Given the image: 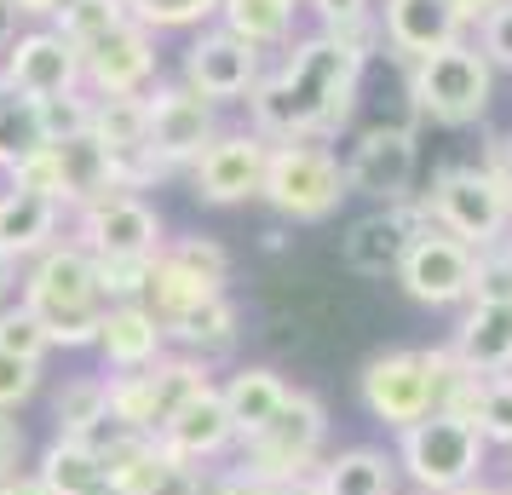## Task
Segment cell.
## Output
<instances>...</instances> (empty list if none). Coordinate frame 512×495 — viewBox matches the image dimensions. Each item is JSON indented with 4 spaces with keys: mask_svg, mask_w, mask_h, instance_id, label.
I'll return each mask as SVG.
<instances>
[{
    "mask_svg": "<svg viewBox=\"0 0 512 495\" xmlns=\"http://www.w3.org/2000/svg\"><path fill=\"white\" fill-rule=\"evenodd\" d=\"M420 208H426V219H432L438 231L466 242L472 254L501 248V242H507V225H512L507 196L495 190V179H489L484 167H472V162L443 167L438 179H432V190L420 196Z\"/></svg>",
    "mask_w": 512,
    "mask_h": 495,
    "instance_id": "5",
    "label": "cell"
},
{
    "mask_svg": "<svg viewBox=\"0 0 512 495\" xmlns=\"http://www.w3.org/2000/svg\"><path fill=\"white\" fill-rule=\"evenodd\" d=\"M12 6H18V18H24V24H52L70 0H12Z\"/></svg>",
    "mask_w": 512,
    "mask_h": 495,
    "instance_id": "47",
    "label": "cell"
},
{
    "mask_svg": "<svg viewBox=\"0 0 512 495\" xmlns=\"http://www.w3.org/2000/svg\"><path fill=\"white\" fill-rule=\"evenodd\" d=\"M288 392H294V386H288L277 369H236V375L219 386V398H225V409H231L236 438H254V432H265V426L282 415Z\"/></svg>",
    "mask_w": 512,
    "mask_h": 495,
    "instance_id": "25",
    "label": "cell"
},
{
    "mask_svg": "<svg viewBox=\"0 0 512 495\" xmlns=\"http://www.w3.org/2000/svg\"><path fill=\"white\" fill-rule=\"evenodd\" d=\"M466 41V24L449 0H380V47L409 70L432 52Z\"/></svg>",
    "mask_w": 512,
    "mask_h": 495,
    "instance_id": "18",
    "label": "cell"
},
{
    "mask_svg": "<svg viewBox=\"0 0 512 495\" xmlns=\"http://www.w3.org/2000/svg\"><path fill=\"white\" fill-rule=\"evenodd\" d=\"M0 352L29 357V363H41V357L52 352V334L41 329V317H35V311H29L24 300L0 311Z\"/></svg>",
    "mask_w": 512,
    "mask_h": 495,
    "instance_id": "34",
    "label": "cell"
},
{
    "mask_svg": "<svg viewBox=\"0 0 512 495\" xmlns=\"http://www.w3.org/2000/svg\"><path fill=\"white\" fill-rule=\"evenodd\" d=\"M259 52L248 41H236L231 29L202 24L185 47V87L202 93L208 104H231V98H248L259 81Z\"/></svg>",
    "mask_w": 512,
    "mask_h": 495,
    "instance_id": "16",
    "label": "cell"
},
{
    "mask_svg": "<svg viewBox=\"0 0 512 495\" xmlns=\"http://www.w3.org/2000/svg\"><path fill=\"white\" fill-rule=\"evenodd\" d=\"M41 127H47V144H64V139H75V133H87V127H93V93L81 87V93L47 98V104H41Z\"/></svg>",
    "mask_w": 512,
    "mask_h": 495,
    "instance_id": "38",
    "label": "cell"
},
{
    "mask_svg": "<svg viewBox=\"0 0 512 495\" xmlns=\"http://www.w3.org/2000/svg\"><path fill=\"white\" fill-rule=\"evenodd\" d=\"M24 306L41 317V329L52 334V346H93L98 323H104V288H98V265L81 242H52L47 254H35L24 283Z\"/></svg>",
    "mask_w": 512,
    "mask_h": 495,
    "instance_id": "2",
    "label": "cell"
},
{
    "mask_svg": "<svg viewBox=\"0 0 512 495\" xmlns=\"http://www.w3.org/2000/svg\"><path fill=\"white\" fill-rule=\"evenodd\" d=\"M415 167H420L415 127H403V121H380V127H369L363 139L351 144L346 185H351V196H374V202L392 208V202H409Z\"/></svg>",
    "mask_w": 512,
    "mask_h": 495,
    "instance_id": "15",
    "label": "cell"
},
{
    "mask_svg": "<svg viewBox=\"0 0 512 495\" xmlns=\"http://www.w3.org/2000/svg\"><path fill=\"white\" fill-rule=\"evenodd\" d=\"M294 12L300 0H219V29H231L236 41H248L254 52L288 47L294 41Z\"/></svg>",
    "mask_w": 512,
    "mask_h": 495,
    "instance_id": "26",
    "label": "cell"
},
{
    "mask_svg": "<svg viewBox=\"0 0 512 495\" xmlns=\"http://www.w3.org/2000/svg\"><path fill=\"white\" fill-rule=\"evenodd\" d=\"M0 495H47V484H41V478H6Z\"/></svg>",
    "mask_w": 512,
    "mask_h": 495,
    "instance_id": "52",
    "label": "cell"
},
{
    "mask_svg": "<svg viewBox=\"0 0 512 495\" xmlns=\"http://www.w3.org/2000/svg\"><path fill=\"white\" fill-rule=\"evenodd\" d=\"M167 334H173L190 357H202V363H208L213 352H231V346H236V306L219 294V300H208V306L185 311L179 323H167Z\"/></svg>",
    "mask_w": 512,
    "mask_h": 495,
    "instance_id": "30",
    "label": "cell"
},
{
    "mask_svg": "<svg viewBox=\"0 0 512 495\" xmlns=\"http://www.w3.org/2000/svg\"><path fill=\"white\" fill-rule=\"evenodd\" d=\"M259 196H265L282 219H294V225H323V219H334L340 202L351 196L346 162H340L328 144H311V139L271 144Z\"/></svg>",
    "mask_w": 512,
    "mask_h": 495,
    "instance_id": "3",
    "label": "cell"
},
{
    "mask_svg": "<svg viewBox=\"0 0 512 495\" xmlns=\"http://www.w3.org/2000/svg\"><path fill=\"white\" fill-rule=\"evenodd\" d=\"M18 455H24V432L0 415V484H6V478H18Z\"/></svg>",
    "mask_w": 512,
    "mask_h": 495,
    "instance_id": "45",
    "label": "cell"
},
{
    "mask_svg": "<svg viewBox=\"0 0 512 495\" xmlns=\"http://www.w3.org/2000/svg\"><path fill=\"white\" fill-rule=\"evenodd\" d=\"M162 81V52L156 35L144 24H116L110 35H98L93 47H81V87L93 98H133L150 93Z\"/></svg>",
    "mask_w": 512,
    "mask_h": 495,
    "instance_id": "12",
    "label": "cell"
},
{
    "mask_svg": "<svg viewBox=\"0 0 512 495\" xmlns=\"http://www.w3.org/2000/svg\"><path fill=\"white\" fill-rule=\"evenodd\" d=\"M478 52L489 58V70H512V0L478 24Z\"/></svg>",
    "mask_w": 512,
    "mask_h": 495,
    "instance_id": "41",
    "label": "cell"
},
{
    "mask_svg": "<svg viewBox=\"0 0 512 495\" xmlns=\"http://www.w3.org/2000/svg\"><path fill=\"white\" fill-rule=\"evenodd\" d=\"M0 87L18 98H35V104L81 93V52L52 24H35L0 52Z\"/></svg>",
    "mask_w": 512,
    "mask_h": 495,
    "instance_id": "13",
    "label": "cell"
},
{
    "mask_svg": "<svg viewBox=\"0 0 512 495\" xmlns=\"http://www.w3.org/2000/svg\"><path fill=\"white\" fill-rule=\"evenodd\" d=\"M35 386H41V363L0 352V415H6V409H18V403H29V398H35Z\"/></svg>",
    "mask_w": 512,
    "mask_h": 495,
    "instance_id": "40",
    "label": "cell"
},
{
    "mask_svg": "<svg viewBox=\"0 0 512 495\" xmlns=\"http://www.w3.org/2000/svg\"><path fill=\"white\" fill-rule=\"evenodd\" d=\"M127 18H133V12H127V0H70V6L52 18V29L81 52V47H93L98 35H110L116 24H127Z\"/></svg>",
    "mask_w": 512,
    "mask_h": 495,
    "instance_id": "32",
    "label": "cell"
},
{
    "mask_svg": "<svg viewBox=\"0 0 512 495\" xmlns=\"http://www.w3.org/2000/svg\"><path fill=\"white\" fill-rule=\"evenodd\" d=\"M507 495H512V490H507Z\"/></svg>",
    "mask_w": 512,
    "mask_h": 495,
    "instance_id": "56",
    "label": "cell"
},
{
    "mask_svg": "<svg viewBox=\"0 0 512 495\" xmlns=\"http://www.w3.org/2000/svg\"><path fill=\"white\" fill-rule=\"evenodd\" d=\"M156 444L167 449V455H179V461H208V455H219V449L236 444V426H231V409H225V398H219V386H196L173 415H167V426L156 432Z\"/></svg>",
    "mask_w": 512,
    "mask_h": 495,
    "instance_id": "20",
    "label": "cell"
},
{
    "mask_svg": "<svg viewBox=\"0 0 512 495\" xmlns=\"http://www.w3.org/2000/svg\"><path fill=\"white\" fill-rule=\"evenodd\" d=\"M317 12V24L328 35H363V29H380V0H300Z\"/></svg>",
    "mask_w": 512,
    "mask_h": 495,
    "instance_id": "39",
    "label": "cell"
},
{
    "mask_svg": "<svg viewBox=\"0 0 512 495\" xmlns=\"http://www.w3.org/2000/svg\"><path fill=\"white\" fill-rule=\"evenodd\" d=\"M380 47V29L363 35H300L288 41L271 75H259L254 93H248V116L254 133L271 144H294V139H328L340 133L357 110V87H363V64Z\"/></svg>",
    "mask_w": 512,
    "mask_h": 495,
    "instance_id": "1",
    "label": "cell"
},
{
    "mask_svg": "<svg viewBox=\"0 0 512 495\" xmlns=\"http://www.w3.org/2000/svg\"><path fill=\"white\" fill-rule=\"evenodd\" d=\"M24 18H18V6H12V0H0V52L12 47V41H18V35H24Z\"/></svg>",
    "mask_w": 512,
    "mask_h": 495,
    "instance_id": "50",
    "label": "cell"
},
{
    "mask_svg": "<svg viewBox=\"0 0 512 495\" xmlns=\"http://www.w3.org/2000/svg\"><path fill=\"white\" fill-rule=\"evenodd\" d=\"M52 162H58V202L64 208H87L110 190H127L121 185V162L93 139V133H75V139L52 144Z\"/></svg>",
    "mask_w": 512,
    "mask_h": 495,
    "instance_id": "22",
    "label": "cell"
},
{
    "mask_svg": "<svg viewBox=\"0 0 512 495\" xmlns=\"http://www.w3.org/2000/svg\"><path fill=\"white\" fill-rule=\"evenodd\" d=\"M41 484L47 495H98L104 484V455L87 438H52L41 455Z\"/></svg>",
    "mask_w": 512,
    "mask_h": 495,
    "instance_id": "27",
    "label": "cell"
},
{
    "mask_svg": "<svg viewBox=\"0 0 512 495\" xmlns=\"http://www.w3.org/2000/svg\"><path fill=\"white\" fill-rule=\"evenodd\" d=\"M478 438L484 444H512V375H489L484 380V398H478Z\"/></svg>",
    "mask_w": 512,
    "mask_h": 495,
    "instance_id": "35",
    "label": "cell"
},
{
    "mask_svg": "<svg viewBox=\"0 0 512 495\" xmlns=\"http://www.w3.org/2000/svg\"><path fill=\"white\" fill-rule=\"evenodd\" d=\"M98 352L116 375H139L150 363H162V346H167V323L144 300H127V306H110L104 323H98Z\"/></svg>",
    "mask_w": 512,
    "mask_h": 495,
    "instance_id": "21",
    "label": "cell"
},
{
    "mask_svg": "<svg viewBox=\"0 0 512 495\" xmlns=\"http://www.w3.org/2000/svg\"><path fill=\"white\" fill-rule=\"evenodd\" d=\"M277 495H328V490H323V478H317V472H300V478H282Z\"/></svg>",
    "mask_w": 512,
    "mask_h": 495,
    "instance_id": "49",
    "label": "cell"
},
{
    "mask_svg": "<svg viewBox=\"0 0 512 495\" xmlns=\"http://www.w3.org/2000/svg\"><path fill=\"white\" fill-rule=\"evenodd\" d=\"M484 173L495 179V190L507 196V208H512V139H495V144H489V156H484Z\"/></svg>",
    "mask_w": 512,
    "mask_h": 495,
    "instance_id": "44",
    "label": "cell"
},
{
    "mask_svg": "<svg viewBox=\"0 0 512 495\" xmlns=\"http://www.w3.org/2000/svg\"><path fill=\"white\" fill-rule=\"evenodd\" d=\"M144 495H202V478H196V467H190V461L167 455L162 472H156V484H150Z\"/></svg>",
    "mask_w": 512,
    "mask_h": 495,
    "instance_id": "43",
    "label": "cell"
},
{
    "mask_svg": "<svg viewBox=\"0 0 512 495\" xmlns=\"http://www.w3.org/2000/svg\"><path fill=\"white\" fill-rule=\"evenodd\" d=\"M265 162H271V139H259V133H219V139L190 162V185H196V196L213 202V208H236V202L259 196Z\"/></svg>",
    "mask_w": 512,
    "mask_h": 495,
    "instance_id": "17",
    "label": "cell"
},
{
    "mask_svg": "<svg viewBox=\"0 0 512 495\" xmlns=\"http://www.w3.org/2000/svg\"><path fill=\"white\" fill-rule=\"evenodd\" d=\"M438 369H443V352H415V346L380 352L363 369V403H369V415L386 421L392 432H409L415 421H426L438 409Z\"/></svg>",
    "mask_w": 512,
    "mask_h": 495,
    "instance_id": "7",
    "label": "cell"
},
{
    "mask_svg": "<svg viewBox=\"0 0 512 495\" xmlns=\"http://www.w3.org/2000/svg\"><path fill=\"white\" fill-rule=\"evenodd\" d=\"M213 495H277L271 478H254V472H231V478H219Z\"/></svg>",
    "mask_w": 512,
    "mask_h": 495,
    "instance_id": "46",
    "label": "cell"
},
{
    "mask_svg": "<svg viewBox=\"0 0 512 495\" xmlns=\"http://www.w3.org/2000/svg\"><path fill=\"white\" fill-rule=\"evenodd\" d=\"M110 421V380L81 375L58 392V438H93Z\"/></svg>",
    "mask_w": 512,
    "mask_h": 495,
    "instance_id": "31",
    "label": "cell"
},
{
    "mask_svg": "<svg viewBox=\"0 0 512 495\" xmlns=\"http://www.w3.org/2000/svg\"><path fill=\"white\" fill-rule=\"evenodd\" d=\"M47 150V127H41V104L35 98H18L0 87V173L24 167L29 156Z\"/></svg>",
    "mask_w": 512,
    "mask_h": 495,
    "instance_id": "29",
    "label": "cell"
},
{
    "mask_svg": "<svg viewBox=\"0 0 512 495\" xmlns=\"http://www.w3.org/2000/svg\"><path fill=\"white\" fill-rule=\"evenodd\" d=\"M449 6L461 12V24H484L489 12H495V6H507V0H449Z\"/></svg>",
    "mask_w": 512,
    "mask_h": 495,
    "instance_id": "48",
    "label": "cell"
},
{
    "mask_svg": "<svg viewBox=\"0 0 512 495\" xmlns=\"http://www.w3.org/2000/svg\"><path fill=\"white\" fill-rule=\"evenodd\" d=\"M127 12H133V24L162 35V29H202L219 12V0H127Z\"/></svg>",
    "mask_w": 512,
    "mask_h": 495,
    "instance_id": "33",
    "label": "cell"
},
{
    "mask_svg": "<svg viewBox=\"0 0 512 495\" xmlns=\"http://www.w3.org/2000/svg\"><path fill=\"white\" fill-rule=\"evenodd\" d=\"M323 490L328 495H392L397 472L380 449H340L334 461H323Z\"/></svg>",
    "mask_w": 512,
    "mask_h": 495,
    "instance_id": "28",
    "label": "cell"
},
{
    "mask_svg": "<svg viewBox=\"0 0 512 495\" xmlns=\"http://www.w3.org/2000/svg\"><path fill=\"white\" fill-rule=\"evenodd\" d=\"M501 260H507V271H512V236H507V242H501Z\"/></svg>",
    "mask_w": 512,
    "mask_h": 495,
    "instance_id": "54",
    "label": "cell"
},
{
    "mask_svg": "<svg viewBox=\"0 0 512 495\" xmlns=\"http://www.w3.org/2000/svg\"><path fill=\"white\" fill-rule=\"evenodd\" d=\"M449 495H507V490H489V484H478V478H472V484H461V490H449Z\"/></svg>",
    "mask_w": 512,
    "mask_h": 495,
    "instance_id": "53",
    "label": "cell"
},
{
    "mask_svg": "<svg viewBox=\"0 0 512 495\" xmlns=\"http://www.w3.org/2000/svg\"><path fill=\"white\" fill-rule=\"evenodd\" d=\"M466 369L478 375H507L512 369V300H472L455 329V346Z\"/></svg>",
    "mask_w": 512,
    "mask_h": 495,
    "instance_id": "23",
    "label": "cell"
},
{
    "mask_svg": "<svg viewBox=\"0 0 512 495\" xmlns=\"http://www.w3.org/2000/svg\"><path fill=\"white\" fill-rule=\"evenodd\" d=\"M323 438H328L323 403L311 398V392H288V403H282L277 421L265 426V432H254V438H242V444H248L242 472L271 478V484H282V478H300V472L317 467Z\"/></svg>",
    "mask_w": 512,
    "mask_h": 495,
    "instance_id": "9",
    "label": "cell"
},
{
    "mask_svg": "<svg viewBox=\"0 0 512 495\" xmlns=\"http://www.w3.org/2000/svg\"><path fill=\"white\" fill-rule=\"evenodd\" d=\"M196 386H208V363H196V357H162V363H150L139 375H116L110 380V421H116L121 432L156 438L167 426V415H173Z\"/></svg>",
    "mask_w": 512,
    "mask_h": 495,
    "instance_id": "8",
    "label": "cell"
},
{
    "mask_svg": "<svg viewBox=\"0 0 512 495\" xmlns=\"http://www.w3.org/2000/svg\"><path fill=\"white\" fill-rule=\"evenodd\" d=\"M144 110H150V162L173 173V167H190L213 139H219V116L202 93H190L185 81H156L144 93Z\"/></svg>",
    "mask_w": 512,
    "mask_h": 495,
    "instance_id": "11",
    "label": "cell"
},
{
    "mask_svg": "<svg viewBox=\"0 0 512 495\" xmlns=\"http://www.w3.org/2000/svg\"><path fill=\"white\" fill-rule=\"evenodd\" d=\"M397 461H403V472L426 495H449V490H461V484L478 478V467H484V438H478L472 421H455V415L432 409L426 421H415L403 432Z\"/></svg>",
    "mask_w": 512,
    "mask_h": 495,
    "instance_id": "6",
    "label": "cell"
},
{
    "mask_svg": "<svg viewBox=\"0 0 512 495\" xmlns=\"http://www.w3.org/2000/svg\"><path fill=\"white\" fill-rule=\"evenodd\" d=\"M489 98H495V70L478 52V41H455V47L409 64V104H415V116L438 121V127L484 121Z\"/></svg>",
    "mask_w": 512,
    "mask_h": 495,
    "instance_id": "4",
    "label": "cell"
},
{
    "mask_svg": "<svg viewBox=\"0 0 512 495\" xmlns=\"http://www.w3.org/2000/svg\"><path fill=\"white\" fill-rule=\"evenodd\" d=\"M420 225H432V219H426V208H420L415 196L369 213V219H357L351 236H346V265L357 271V277H386V271L403 265V248L415 242Z\"/></svg>",
    "mask_w": 512,
    "mask_h": 495,
    "instance_id": "19",
    "label": "cell"
},
{
    "mask_svg": "<svg viewBox=\"0 0 512 495\" xmlns=\"http://www.w3.org/2000/svg\"><path fill=\"white\" fill-rule=\"evenodd\" d=\"M6 179H12V190H35V196H52V202H58V162H52V144L41 150V156H29L24 167H12ZM58 208H64V202H58Z\"/></svg>",
    "mask_w": 512,
    "mask_h": 495,
    "instance_id": "42",
    "label": "cell"
},
{
    "mask_svg": "<svg viewBox=\"0 0 512 495\" xmlns=\"http://www.w3.org/2000/svg\"><path fill=\"white\" fill-rule=\"evenodd\" d=\"M472 265H478V254L466 242H455L438 225H420L415 242L403 248L397 283L409 288V300H420V306H461V300H472Z\"/></svg>",
    "mask_w": 512,
    "mask_h": 495,
    "instance_id": "14",
    "label": "cell"
},
{
    "mask_svg": "<svg viewBox=\"0 0 512 495\" xmlns=\"http://www.w3.org/2000/svg\"><path fill=\"white\" fill-rule=\"evenodd\" d=\"M18 283H24V277H18V260H12V254L0 248V300H6V294H12Z\"/></svg>",
    "mask_w": 512,
    "mask_h": 495,
    "instance_id": "51",
    "label": "cell"
},
{
    "mask_svg": "<svg viewBox=\"0 0 512 495\" xmlns=\"http://www.w3.org/2000/svg\"><path fill=\"white\" fill-rule=\"evenodd\" d=\"M98 265V288L110 306H127V300H144L150 294V271L156 260H93Z\"/></svg>",
    "mask_w": 512,
    "mask_h": 495,
    "instance_id": "37",
    "label": "cell"
},
{
    "mask_svg": "<svg viewBox=\"0 0 512 495\" xmlns=\"http://www.w3.org/2000/svg\"><path fill=\"white\" fill-rule=\"evenodd\" d=\"M167 260H179L185 271H196V277H208V283L225 288V277H231V254L213 242V236H179V242H162Z\"/></svg>",
    "mask_w": 512,
    "mask_h": 495,
    "instance_id": "36",
    "label": "cell"
},
{
    "mask_svg": "<svg viewBox=\"0 0 512 495\" xmlns=\"http://www.w3.org/2000/svg\"><path fill=\"white\" fill-rule=\"evenodd\" d=\"M98 495H110V490H98Z\"/></svg>",
    "mask_w": 512,
    "mask_h": 495,
    "instance_id": "55",
    "label": "cell"
},
{
    "mask_svg": "<svg viewBox=\"0 0 512 495\" xmlns=\"http://www.w3.org/2000/svg\"><path fill=\"white\" fill-rule=\"evenodd\" d=\"M58 225H64V208L52 196H35V190H0V248L12 260H35L58 242Z\"/></svg>",
    "mask_w": 512,
    "mask_h": 495,
    "instance_id": "24",
    "label": "cell"
},
{
    "mask_svg": "<svg viewBox=\"0 0 512 495\" xmlns=\"http://www.w3.org/2000/svg\"><path fill=\"white\" fill-rule=\"evenodd\" d=\"M75 242L93 260H156L162 254V213L139 190H110L75 208Z\"/></svg>",
    "mask_w": 512,
    "mask_h": 495,
    "instance_id": "10",
    "label": "cell"
}]
</instances>
